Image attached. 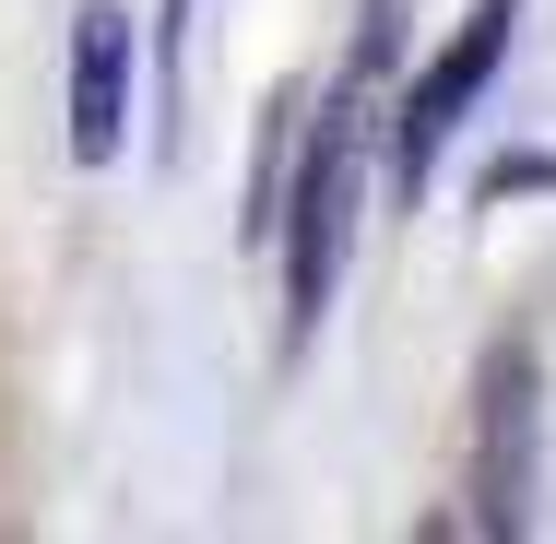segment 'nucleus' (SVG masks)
Listing matches in <instances>:
<instances>
[{"mask_svg": "<svg viewBox=\"0 0 556 544\" xmlns=\"http://www.w3.org/2000/svg\"><path fill=\"white\" fill-rule=\"evenodd\" d=\"M509 24H521V0H473V24L415 72V96H403V118H391V166H403V190H427L439 154H450V130L485 107V84H497V60H509Z\"/></svg>", "mask_w": 556, "mask_h": 544, "instance_id": "nucleus-3", "label": "nucleus"}, {"mask_svg": "<svg viewBox=\"0 0 556 544\" xmlns=\"http://www.w3.org/2000/svg\"><path fill=\"white\" fill-rule=\"evenodd\" d=\"M545 485V367L533 343H497L473 379V533H533Z\"/></svg>", "mask_w": 556, "mask_h": 544, "instance_id": "nucleus-2", "label": "nucleus"}, {"mask_svg": "<svg viewBox=\"0 0 556 544\" xmlns=\"http://www.w3.org/2000/svg\"><path fill=\"white\" fill-rule=\"evenodd\" d=\"M190 24H202V0H166V96H190Z\"/></svg>", "mask_w": 556, "mask_h": 544, "instance_id": "nucleus-5", "label": "nucleus"}, {"mask_svg": "<svg viewBox=\"0 0 556 544\" xmlns=\"http://www.w3.org/2000/svg\"><path fill=\"white\" fill-rule=\"evenodd\" d=\"M355 190H367V84H343L320 107L308 166H296V202H285V343H308L320 308H332L343 249H355Z\"/></svg>", "mask_w": 556, "mask_h": 544, "instance_id": "nucleus-1", "label": "nucleus"}, {"mask_svg": "<svg viewBox=\"0 0 556 544\" xmlns=\"http://www.w3.org/2000/svg\"><path fill=\"white\" fill-rule=\"evenodd\" d=\"M130 142V12L96 0L72 24V166H118Z\"/></svg>", "mask_w": 556, "mask_h": 544, "instance_id": "nucleus-4", "label": "nucleus"}]
</instances>
